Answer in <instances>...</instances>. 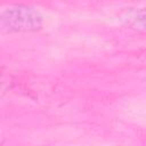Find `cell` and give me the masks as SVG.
I'll use <instances>...</instances> for the list:
<instances>
[{
  "label": "cell",
  "instance_id": "1",
  "mask_svg": "<svg viewBox=\"0 0 146 146\" xmlns=\"http://www.w3.org/2000/svg\"><path fill=\"white\" fill-rule=\"evenodd\" d=\"M1 25L10 32H34L42 27V17L33 8L16 6L2 13Z\"/></svg>",
  "mask_w": 146,
  "mask_h": 146
},
{
  "label": "cell",
  "instance_id": "2",
  "mask_svg": "<svg viewBox=\"0 0 146 146\" xmlns=\"http://www.w3.org/2000/svg\"><path fill=\"white\" fill-rule=\"evenodd\" d=\"M128 25L137 31H146V8L138 9L129 15Z\"/></svg>",
  "mask_w": 146,
  "mask_h": 146
}]
</instances>
